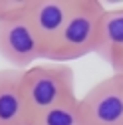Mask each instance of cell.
I'll use <instances>...</instances> for the list:
<instances>
[{"label": "cell", "instance_id": "obj_9", "mask_svg": "<svg viewBox=\"0 0 123 125\" xmlns=\"http://www.w3.org/2000/svg\"><path fill=\"white\" fill-rule=\"evenodd\" d=\"M18 4H20V0H0V18L4 16V14H8V12H12L14 8H18Z\"/></svg>", "mask_w": 123, "mask_h": 125}, {"label": "cell", "instance_id": "obj_10", "mask_svg": "<svg viewBox=\"0 0 123 125\" xmlns=\"http://www.w3.org/2000/svg\"><path fill=\"white\" fill-rule=\"evenodd\" d=\"M111 70H113L115 75H123V54L113 62V64H111Z\"/></svg>", "mask_w": 123, "mask_h": 125}, {"label": "cell", "instance_id": "obj_2", "mask_svg": "<svg viewBox=\"0 0 123 125\" xmlns=\"http://www.w3.org/2000/svg\"><path fill=\"white\" fill-rule=\"evenodd\" d=\"M22 93L28 109V123L62 101L75 97V73L66 64L32 66L22 72Z\"/></svg>", "mask_w": 123, "mask_h": 125}, {"label": "cell", "instance_id": "obj_5", "mask_svg": "<svg viewBox=\"0 0 123 125\" xmlns=\"http://www.w3.org/2000/svg\"><path fill=\"white\" fill-rule=\"evenodd\" d=\"M73 2L75 0H36V2L26 0V18L36 30L46 52L62 32V28L66 26L73 10Z\"/></svg>", "mask_w": 123, "mask_h": 125}, {"label": "cell", "instance_id": "obj_3", "mask_svg": "<svg viewBox=\"0 0 123 125\" xmlns=\"http://www.w3.org/2000/svg\"><path fill=\"white\" fill-rule=\"evenodd\" d=\"M26 0H20L18 8L0 18V56L14 70H28L36 60L46 56L44 44L36 30L26 18Z\"/></svg>", "mask_w": 123, "mask_h": 125}, {"label": "cell", "instance_id": "obj_4", "mask_svg": "<svg viewBox=\"0 0 123 125\" xmlns=\"http://www.w3.org/2000/svg\"><path fill=\"white\" fill-rule=\"evenodd\" d=\"M87 125H123V75L111 73L80 97Z\"/></svg>", "mask_w": 123, "mask_h": 125}, {"label": "cell", "instance_id": "obj_6", "mask_svg": "<svg viewBox=\"0 0 123 125\" xmlns=\"http://www.w3.org/2000/svg\"><path fill=\"white\" fill-rule=\"evenodd\" d=\"M0 125H28L22 70H0Z\"/></svg>", "mask_w": 123, "mask_h": 125}, {"label": "cell", "instance_id": "obj_8", "mask_svg": "<svg viewBox=\"0 0 123 125\" xmlns=\"http://www.w3.org/2000/svg\"><path fill=\"white\" fill-rule=\"evenodd\" d=\"M28 125H87V121L82 111L80 97L75 95L68 101H62L50 109H46L44 113L30 119Z\"/></svg>", "mask_w": 123, "mask_h": 125}, {"label": "cell", "instance_id": "obj_7", "mask_svg": "<svg viewBox=\"0 0 123 125\" xmlns=\"http://www.w3.org/2000/svg\"><path fill=\"white\" fill-rule=\"evenodd\" d=\"M95 54L109 66L123 54V6L103 12Z\"/></svg>", "mask_w": 123, "mask_h": 125}, {"label": "cell", "instance_id": "obj_1", "mask_svg": "<svg viewBox=\"0 0 123 125\" xmlns=\"http://www.w3.org/2000/svg\"><path fill=\"white\" fill-rule=\"evenodd\" d=\"M103 12L105 8L101 2L75 0L66 26L62 28L54 44L48 48L44 60L52 62V64H66V62L95 52Z\"/></svg>", "mask_w": 123, "mask_h": 125}]
</instances>
